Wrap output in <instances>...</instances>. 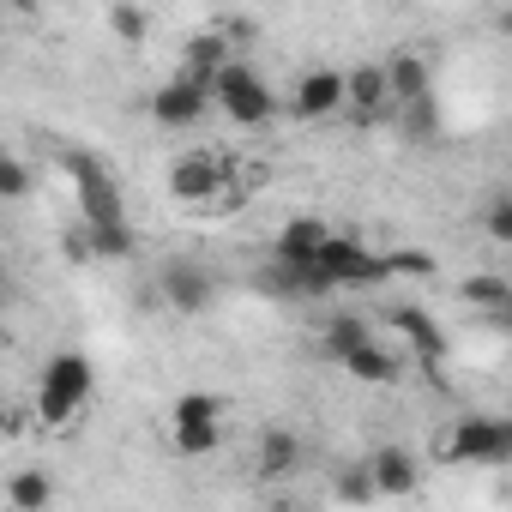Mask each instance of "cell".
<instances>
[{"label": "cell", "instance_id": "obj_1", "mask_svg": "<svg viewBox=\"0 0 512 512\" xmlns=\"http://www.w3.org/2000/svg\"><path fill=\"white\" fill-rule=\"evenodd\" d=\"M61 169L73 175V193H79L85 253H97V260H127V253H133V229H127V205H121L115 175L91 151H61Z\"/></svg>", "mask_w": 512, "mask_h": 512}, {"label": "cell", "instance_id": "obj_2", "mask_svg": "<svg viewBox=\"0 0 512 512\" xmlns=\"http://www.w3.org/2000/svg\"><path fill=\"white\" fill-rule=\"evenodd\" d=\"M97 392V368L79 356V350H61V356H49V368H43V386H37V416L49 422V428H61V422H73L79 410H85V398Z\"/></svg>", "mask_w": 512, "mask_h": 512}, {"label": "cell", "instance_id": "obj_3", "mask_svg": "<svg viewBox=\"0 0 512 512\" xmlns=\"http://www.w3.org/2000/svg\"><path fill=\"white\" fill-rule=\"evenodd\" d=\"M223 398L217 392H187V398H175V410H169V440H175V452L181 458H211L217 446H223Z\"/></svg>", "mask_w": 512, "mask_h": 512}, {"label": "cell", "instance_id": "obj_4", "mask_svg": "<svg viewBox=\"0 0 512 512\" xmlns=\"http://www.w3.org/2000/svg\"><path fill=\"white\" fill-rule=\"evenodd\" d=\"M446 464H512V416H458L440 440Z\"/></svg>", "mask_w": 512, "mask_h": 512}, {"label": "cell", "instance_id": "obj_5", "mask_svg": "<svg viewBox=\"0 0 512 512\" xmlns=\"http://www.w3.org/2000/svg\"><path fill=\"white\" fill-rule=\"evenodd\" d=\"M314 272L326 278V290H356V284H386L392 278V253H368L356 235H332L326 253L314 260Z\"/></svg>", "mask_w": 512, "mask_h": 512}, {"label": "cell", "instance_id": "obj_6", "mask_svg": "<svg viewBox=\"0 0 512 512\" xmlns=\"http://www.w3.org/2000/svg\"><path fill=\"white\" fill-rule=\"evenodd\" d=\"M217 109L235 121V127H266L272 115H278V103H272V91H266V79L253 73L241 55L217 73Z\"/></svg>", "mask_w": 512, "mask_h": 512}, {"label": "cell", "instance_id": "obj_7", "mask_svg": "<svg viewBox=\"0 0 512 512\" xmlns=\"http://www.w3.org/2000/svg\"><path fill=\"white\" fill-rule=\"evenodd\" d=\"M157 296H163L181 320H199V314L217 308V272L199 266V260H169V266L157 272Z\"/></svg>", "mask_w": 512, "mask_h": 512}, {"label": "cell", "instance_id": "obj_8", "mask_svg": "<svg viewBox=\"0 0 512 512\" xmlns=\"http://www.w3.org/2000/svg\"><path fill=\"white\" fill-rule=\"evenodd\" d=\"M344 103H350V73H338V67H308L290 91L296 121H332V115H344Z\"/></svg>", "mask_w": 512, "mask_h": 512}, {"label": "cell", "instance_id": "obj_9", "mask_svg": "<svg viewBox=\"0 0 512 512\" xmlns=\"http://www.w3.org/2000/svg\"><path fill=\"white\" fill-rule=\"evenodd\" d=\"M217 103V91L211 85H199L187 67L175 73V79H163L157 91H151V121L157 127H199V115Z\"/></svg>", "mask_w": 512, "mask_h": 512}, {"label": "cell", "instance_id": "obj_10", "mask_svg": "<svg viewBox=\"0 0 512 512\" xmlns=\"http://www.w3.org/2000/svg\"><path fill=\"white\" fill-rule=\"evenodd\" d=\"M344 115H350L356 127H380V121L398 115V103H392V79H386V61H362V67H350V103H344Z\"/></svg>", "mask_w": 512, "mask_h": 512}, {"label": "cell", "instance_id": "obj_11", "mask_svg": "<svg viewBox=\"0 0 512 512\" xmlns=\"http://www.w3.org/2000/svg\"><path fill=\"white\" fill-rule=\"evenodd\" d=\"M223 187H229V163H223L217 151H187V157L169 163V193H175L181 205H205V199H217Z\"/></svg>", "mask_w": 512, "mask_h": 512}, {"label": "cell", "instance_id": "obj_12", "mask_svg": "<svg viewBox=\"0 0 512 512\" xmlns=\"http://www.w3.org/2000/svg\"><path fill=\"white\" fill-rule=\"evenodd\" d=\"M235 55H241V49H235V43H229V31L217 25V31H193V37H187V49H181V67H187L199 85H211V91H217V73H223Z\"/></svg>", "mask_w": 512, "mask_h": 512}, {"label": "cell", "instance_id": "obj_13", "mask_svg": "<svg viewBox=\"0 0 512 512\" xmlns=\"http://www.w3.org/2000/svg\"><path fill=\"white\" fill-rule=\"evenodd\" d=\"M368 470H374L380 500H410V494L422 488V464H416V452H404V446H380V452L368 458Z\"/></svg>", "mask_w": 512, "mask_h": 512}, {"label": "cell", "instance_id": "obj_14", "mask_svg": "<svg viewBox=\"0 0 512 512\" xmlns=\"http://www.w3.org/2000/svg\"><path fill=\"white\" fill-rule=\"evenodd\" d=\"M338 229L326 223V217H290L284 229H278V260H290V266H314L320 253H326V241H332Z\"/></svg>", "mask_w": 512, "mask_h": 512}, {"label": "cell", "instance_id": "obj_15", "mask_svg": "<svg viewBox=\"0 0 512 512\" xmlns=\"http://www.w3.org/2000/svg\"><path fill=\"white\" fill-rule=\"evenodd\" d=\"M458 302L476 308L494 332L512 338V284H506V278H488V272H482V278H464V284H458Z\"/></svg>", "mask_w": 512, "mask_h": 512}, {"label": "cell", "instance_id": "obj_16", "mask_svg": "<svg viewBox=\"0 0 512 512\" xmlns=\"http://www.w3.org/2000/svg\"><path fill=\"white\" fill-rule=\"evenodd\" d=\"M386 326H392V332H404V338L416 344V362H422L428 374L440 368V356H446V338H440V326H434L422 308H410V302H404V308H386Z\"/></svg>", "mask_w": 512, "mask_h": 512}, {"label": "cell", "instance_id": "obj_17", "mask_svg": "<svg viewBox=\"0 0 512 512\" xmlns=\"http://www.w3.org/2000/svg\"><path fill=\"white\" fill-rule=\"evenodd\" d=\"M253 464H260L266 482L296 476V470H302V434H290V428H266V434H260V452H253Z\"/></svg>", "mask_w": 512, "mask_h": 512}, {"label": "cell", "instance_id": "obj_18", "mask_svg": "<svg viewBox=\"0 0 512 512\" xmlns=\"http://www.w3.org/2000/svg\"><path fill=\"white\" fill-rule=\"evenodd\" d=\"M338 368H344L350 380H362V386H392V380H398V356H392L386 344H374V338H368L362 350H350Z\"/></svg>", "mask_w": 512, "mask_h": 512}, {"label": "cell", "instance_id": "obj_19", "mask_svg": "<svg viewBox=\"0 0 512 512\" xmlns=\"http://www.w3.org/2000/svg\"><path fill=\"white\" fill-rule=\"evenodd\" d=\"M386 79H392V103H410V97H428V91H434V85H428V79H434V73H428V61H422V55H410V49L386 61Z\"/></svg>", "mask_w": 512, "mask_h": 512}, {"label": "cell", "instance_id": "obj_20", "mask_svg": "<svg viewBox=\"0 0 512 512\" xmlns=\"http://www.w3.org/2000/svg\"><path fill=\"white\" fill-rule=\"evenodd\" d=\"M368 338H374V326H368V314H356V308H344V314L326 320V356H332V362H344V356L362 350Z\"/></svg>", "mask_w": 512, "mask_h": 512}, {"label": "cell", "instance_id": "obj_21", "mask_svg": "<svg viewBox=\"0 0 512 512\" xmlns=\"http://www.w3.org/2000/svg\"><path fill=\"white\" fill-rule=\"evenodd\" d=\"M49 500H55L49 470H19L7 482V512H49Z\"/></svg>", "mask_w": 512, "mask_h": 512}, {"label": "cell", "instance_id": "obj_22", "mask_svg": "<svg viewBox=\"0 0 512 512\" xmlns=\"http://www.w3.org/2000/svg\"><path fill=\"white\" fill-rule=\"evenodd\" d=\"M410 139H434V127H440V109H434V91L428 97H410V103H398V115H392Z\"/></svg>", "mask_w": 512, "mask_h": 512}, {"label": "cell", "instance_id": "obj_23", "mask_svg": "<svg viewBox=\"0 0 512 512\" xmlns=\"http://www.w3.org/2000/svg\"><path fill=\"white\" fill-rule=\"evenodd\" d=\"M109 31H115L121 43H145V31H151V13L139 7V0H115V7H109Z\"/></svg>", "mask_w": 512, "mask_h": 512}, {"label": "cell", "instance_id": "obj_24", "mask_svg": "<svg viewBox=\"0 0 512 512\" xmlns=\"http://www.w3.org/2000/svg\"><path fill=\"white\" fill-rule=\"evenodd\" d=\"M482 235L500 241V247H512V193H500V199L482 205Z\"/></svg>", "mask_w": 512, "mask_h": 512}, {"label": "cell", "instance_id": "obj_25", "mask_svg": "<svg viewBox=\"0 0 512 512\" xmlns=\"http://www.w3.org/2000/svg\"><path fill=\"white\" fill-rule=\"evenodd\" d=\"M0 193H7V199H25V193H31V163H19V157L0 163Z\"/></svg>", "mask_w": 512, "mask_h": 512}, {"label": "cell", "instance_id": "obj_26", "mask_svg": "<svg viewBox=\"0 0 512 512\" xmlns=\"http://www.w3.org/2000/svg\"><path fill=\"white\" fill-rule=\"evenodd\" d=\"M338 494H344V500H380V488H374V470H368V464H362V470H350V476L338 482Z\"/></svg>", "mask_w": 512, "mask_h": 512}, {"label": "cell", "instance_id": "obj_27", "mask_svg": "<svg viewBox=\"0 0 512 512\" xmlns=\"http://www.w3.org/2000/svg\"><path fill=\"white\" fill-rule=\"evenodd\" d=\"M37 7H43V0H7V13H19V19H31Z\"/></svg>", "mask_w": 512, "mask_h": 512}, {"label": "cell", "instance_id": "obj_28", "mask_svg": "<svg viewBox=\"0 0 512 512\" xmlns=\"http://www.w3.org/2000/svg\"><path fill=\"white\" fill-rule=\"evenodd\" d=\"M494 31H500V37L512 43V7H500V19H494Z\"/></svg>", "mask_w": 512, "mask_h": 512}]
</instances>
